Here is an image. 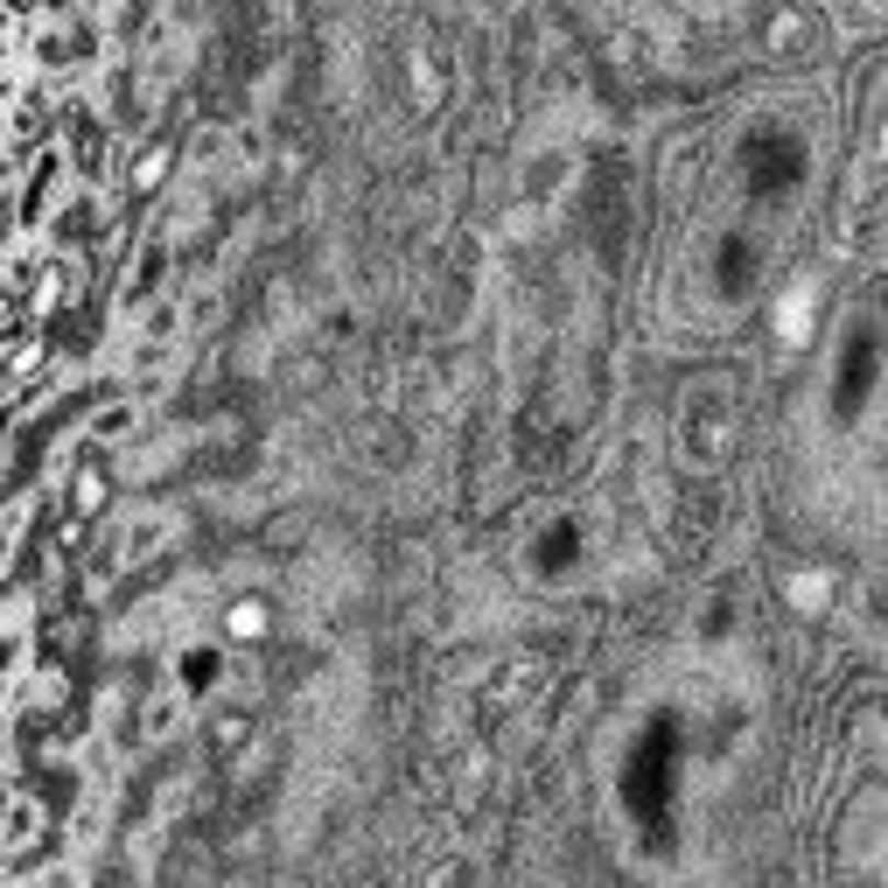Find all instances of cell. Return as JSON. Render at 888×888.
Listing matches in <instances>:
<instances>
[{"mask_svg":"<svg viewBox=\"0 0 888 888\" xmlns=\"http://www.w3.org/2000/svg\"><path fill=\"white\" fill-rule=\"evenodd\" d=\"M168 539H176V518H168V512H134L126 532L112 539V566H147Z\"/></svg>","mask_w":888,"mask_h":888,"instance_id":"6da1fadb","label":"cell"},{"mask_svg":"<svg viewBox=\"0 0 888 888\" xmlns=\"http://www.w3.org/2000/svg\"><path fill=\"white\" fill-rule=\"evenodd\" d=\"M35 840H43V805L29 790H14L8 798V846H35Z\"/></svg>","mask_w":888,"mask_h":888,"instance_id":"7a4b0ae2","label":"cell"},{"mask_svg":"<svg viewBox=\"0 0 888 888\" xmlns=\"http://www.w3.org/2000/svg\"><path fill=\"white\" fill-rule=\"evenodd\" d=\"M182 693H155L147 700V742H168V728H182Z\"/></svg>","mask_w":888,"mask_h":888,"instance_id":"3957f363","label":"cell"},{"mask_svg":"<svg viewBox=\"0 0 888 888\" xmlns=\"http://www.w3.org/2000/svg\"><path fill=\"white\" fill-rule=\"evenodd\" d=\"M22 665H29V630H0V672L14 678Z\"/></svg>","mask_w":888,"mask_h":888,"instance_id":"277c9868","label":"cell"},{"mask_svg":"<svg viewBox=\"0 0 888 888\" xmlns=\"http://www.w3.org/2000/svg\"><path fill=\"white\" fill-rule=\"evenodd\" d=\"M91 427H99L105 441H112V434H134V406H105V413H99Z\"/></svg>","mask_w":888,"mask_h":888,"instance_id":"5b68a950","label":"cell"},{"mask_svg":"<svg viewBox=\"0 0 888 888\" xmlns=\"http://www.w3.org/2000/svg\"><path fill=\"white\" fill-rule=\"evenodd\" d=\"M14 560V525H0V566Z\"/></svg>","mask_w":888,"mask_h":888,"instance_id":"8992f818","label":"cell"},{"mask_svg":"<svg viewBox=\"0 0 888 888\" xmlns=\"http://www.w3.org/2000/svg\"><path fill=\"white\" fill-rule=\"evenodd\" d=\"M8 378H14V357H8V350H0V385H8Z\"/></svg>","mask_w":888,"mask_h":888,"instance_id":"52a82bcc","label":"cell"}]
</instances>
